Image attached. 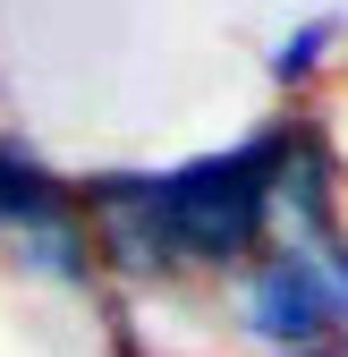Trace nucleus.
Returning <instances> with one entry per match:
<instances>
[{
	"mask_svg": "<svg viewBox=\"0 0 348 357\" xmlns=\"http://www.w3.org/2000/svg\"><path fill=\"white\" fill-rule=\"evenodd\" d=\"M289 128H264L255 145L230 153H204L187 170H161L153 178V204H161V238L179 264H238L255 238L272 230V170H280Z\"/></svg>",
	"mask_w": 348,
	"mask_h": 357,
	"instance_id": "nucleus-1",
	"label": "nucleus"
},
{
	"mask_svg": "<svg viewBox=\"0 0 348 357\" xmlns=\"http://www.w3.org/2000/svg\"><path fill=\"white\" fill-rule=\"evenodd\" d=\"M238 315L255 340L272 349H323L348 332V247H280L272 264H255V281L238 298Z\"/></svg>",
	"mask_w": 348,
	"mask_h": 357,
	"instance_id": "nucleus-2",
	"label": "nucleus"
},
{
	"mask_svg": "<svg viewBox=\"0 0 348 357\" xmlns=\"http://www.w3.org/2000/svg\"><path fill=\"white\" fill-rule=\"evenodd\" d=\"M85 221H94V238L111 247L119 273H170V238H161V204H153V178H94L85 188Z\"/></svg>",
	"mask_w": 348,
	"mask_h": 357,
	"instance_id": "nucleus-3",
	"label": "nucleus"
},
{
	"mask_svg": "<svg viewBox=\"0 0 348 357\" xmlns=\"http://www.w3.org/2000/svg\"><path fill=\"white\" fill-rule=\"evenodd\" d=\"M85 196H68L52 170H42L26 145H0V238H9L17 255L26 247H42V238H68V230H85V213H77Z\"/></svg>",
	"mask_w": 348,
	"mask_h": 357,
	"instance_id": "nucleus-4",
	"label": "nucleus"
},
{
	"mask_svg": "<svg viewBox=\"0 0 348 357\" xmlns=\"http://www.w3.org/2000/svg\"><path fill=\"white\" fill-rule=\"evenodd\" d=\"M331 34H340V17H315V26H297L280 52H272V77L280 85H306L315 68H323V52H331Z\"/></svg>",
	"mask_w": 348,
	"mask_h": 357,
	"instance_id": "nucleus-5",
	"label": "nucleus"
}]
</instances>
